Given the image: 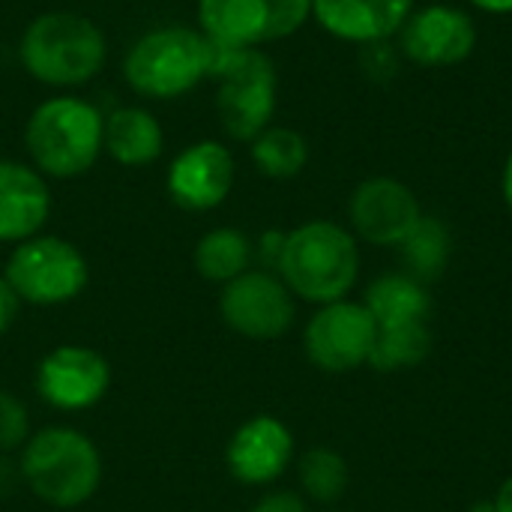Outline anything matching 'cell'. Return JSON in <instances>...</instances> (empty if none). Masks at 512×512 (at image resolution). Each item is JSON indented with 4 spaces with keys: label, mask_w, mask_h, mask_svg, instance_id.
<instances>
[{
    "label": "cell",
    "mask_w": 512,
    "mask_h": 512,
    "mask_svg": "<svg viewBox=\"0 0 512 512\" xmlns=\"http://www.w3.org/2000/svg\"><path fill=\"white\" fill-rule=\"evenodd\" d=\"M24 72L54 90H72L93 81L108 60V39L102 27L69 9L36 15L18 42Z\"/></svg>",
    "instance_id": "6da1fadb"
},
{
    "label": "cell",
    "mask_w": 512,
    "mask_h": 512,
    "mask_svg": "<svg viewBox=\"0 0 512 512\" xmlns=\"http://www.w3.org/2000/svg\"><path fill=\"white\" fill-rule=\"evenodd\" d=\"M276 273L306 303L327 306L345 300L360 276L357 237L330 219L303 222L285 234Z\"/></svg>",
    "instance_id": "7a4b0ae2"
},
{
    "label": "cell",
    "mask_w": 512,
    "mask_h": 512,
    "mask_svg": "<svg viewBox=\"0 0 512 512\" xmlns=\"http://www.w3.org/2000/svg\"><path fill=\"white\" fill-rule=\"evenodd\" d=\"M105 114L84 96L57 93L42 99L24 123L30 165L48 180L87 174L102 156Z\"/></svg>",
    "instance_id": "3957f363"
},
{
    "label": "cell",
    "mask_w": 512,
    "mask_h": 512,
    "mask_svg": "<svg viewBox=\"0 0 512 512\" xmlns=\"http://www.w3.org/2000/svg\"><path fill=\"white\" fill-rule=\"evenodd\" d=\"M216 51L219 45L198 27H153L129 45L123 78L144 99H180L210 78Z\"/></svg>",
    "instance_id": "277c9868"
},
{
    "label": "cell",
    "mask_w": 512,
    "mask_h": 512,
    "mask_svg": "<svg viewBox=\"0 0 512 512\" xmlns=\"http://www.w3.org/2000/svg\"><path fill=\"white\" fill-rule=\"evenodd\" d=\"M21 483L48 507L72 510L87 504L102 483L96 444L72 426H48L21 447Z\"/></svg>",
    "instance_id": "5b68a950"
},
{
    "label": "cell",
    "mask_w": 512,
    "mask_h": 512,
    "mask_svg": "<svg viewBox=\"0 0 512 512\" xmlns=\"http://www.w3.org/2000/svg\"><path fill=\"white\" fill-rule=\"evenodd\" d=\"M210 78L216 81V114L228 138L252 141L279 105V72L264 48H219Z\"/></svg>",
    "instance_id": "8992f818"
},
{
    "label": "cell",
    "mask_w": 512,
    "mask_h": 512,
    "mask_svg": "<svg viewBox=\"0 0 512 512\" xmlns=\"http://www.w3.org/2000/svg\"><path fill=\"white\" fill-rule=\"evenodd\" d=\"M3 276L21 303L63 306L81 297L90 282V267L75 243L57 234H36L12 246Z\"/></svg>",
    "instance_id": "52a82bcc"
},
{
    "label": "cell",
    "mask_w": 512,
    "mask_h": 512,
    "mask_svg": "<svg viewBox=\"0 0 512 512\" xmlns=\"http://www.w3.org/2000/svg\"><path fill=\"white\" fill-rule=\"evenodd\" d=\"M309 18L312 0H198V30L219 48H264Z\"/></svg>",
    "instance_id": "ba28073f"
},
{
    "label": "cell",
    "mask_w": 512,
    "mask_h": 512,
    "mask_svg": "<svg viewBox=\"0 0 512 512\" xmlns=\"http://www.w3.org/2000/svg\"><path fill=\"white\" fill-rule=\"evenodd\" d=\"M378 336V324L363 303L336 300L318 306L303 333L306 357L315 369L327 375H345L369 363L372 345Z\"/></svg>",
    "instance_id": "9c48e42d"
},
{
    "label": "cell",
    "mask_w": 512,
    "mask_h": 512,
    "mask_svg": "<svg viewBox=\"0 0 512 512\" xmlns=\"http://www.w3.org/2000/svg\"><path fill=\"white\" fill-rule=\"evenodd\" d=\"M294 294L276 270H246L219 294V315L228 330L246 339H279L294 324Z\"/></svg>",
    "instance_id": "30bf717a"
},
{
    "label": "cell",
    "mask_w": 512,
    "mask_h": 512,
    "mask_svg": "<svg viewBox=\"0 0 512 512\" xmlns=\"http://www.w3.org/2000/svg\"><path fill=\"white\" fill-rule=\"evenodd\" d=\"M477 48L474 18L450 3H429L411 12L399 30V51L423 69H447Z\"/></svg>",
    "instance_id": "8fae6325"
},
{
    "label": "cell",
    "mask_w": 512,
    "mask_h": 512,
    "mask_svg": "<svg viewBox=\"0 0 512 512\" xmlns=\"http://www.w3.org/2000/svg\"><path fill=\"white\" fill-rule=\"evenodd\" d=\"M237 180V162L228 144L201 138L183 147L165 174L168 198L186 213H207L225 204Z\"/></svg>",
    "instance_id": "7c38bea8"
},
{
    "label": "cell",
    "mask_w": 512,
    "mask_h": 512,
    "mask_svg": "<svg viewBox=\"0 0 512 512\" xmlns=\"http://www.w3.org/2000/svg\"><path fill=\"white\" fill-rule=\"evenodd\" d=\"M351 234L372 246H402L423 219L420 198L396 177H369L357 183L348 201Z\"/></svg>",
    "instance_id": "4fadbf2b"
},
{
    "label": "cell",
    "mask_w": 512,
    "mask_h": 512,
    "mask_svg": "<svg viewBox=\"0 0 512 512\" xmlns=\"http://www.w3.org/2000/svg\"><path fill=\"white\" fill-rule=\"evenodd\" d=\"M111 387L108 360L87 345H57L36 369V393L57 411H87Z\"/></svg>",
    "instance_id": "5bb4252c"
},
{
    "label": "cell",
    "mask_w": 512,
    "mask_h": 512,
    "mask_svg": "<svg viewBox=\"0 0 512 512\" xmlns=\"http://www.w3.org/2000/svg\"><path fill=\"white\" fill-rule=\"evenodd\" d=\"M291 459H294V435L273 414L249 417L231 435L225 450V465L231 477L246 486L276 483L288 471Z\"/></svg>",
    "instance_id": "9a60e30c"
},
{
    "label": "cell",
    "mask_w": 512,
    "mask_h": 512,
    "mask_svg": "<svg viewBox=\"0 0 512 512\" xmlns=\"http://www.w3.org/2000/svg\"><path fill=\"white\" fill-rule=\"evenodd\" d=\"M417 0H312V18L342 42L372 45L393 39Z\"/></svg>",
    "instance_id": "2e32d148"
},
{
    "label": "cell",
    "mask_w": 512,
    "mask_h": 512,
    "mask_svg": "<svg viewBox=\"0 0 512 512\" xmlns=\"http://www.w3.org/2000/svg\"><path fill=\"white\" fill-rule=\"evenodd\" d=\"M51 216L48 180L24 162L0 159V243H21L42 234Z\"/></svg>",
    "instance_id": "e0dca14e"
},
{
    "label": "cell",
    "mask_w": 512,
    "mask_h": 512,
    "mask_svg": "<svg viewBox=\"0 0 512 512\" xmlns=\"http://www.w3.org/2000/svg\"><path fill=\"white\" fill-rule=\"evenodd\" d=\"M165 150V132L153 111L144 105H120L105 114L102 153H108L123 168L153 165Z\"/></svg>",
    "instance_id": "ac0fdd59"
},
{
    "label": "cell",
    "mask_w": 512,
    "mask_h": 512,
    "mask_svg": "<svg viewBox=\"0 0 512 512\" xmlns=\"http://www.w3.org/2000/svg\"><path fill=\"white\" fill-rule=\"evenodd\" d=\"M363 306L372 312L378 327L396 324H420L429 318L432 300L429 288L408 273H381L366 288Z\"/></svg>",
    "instance_id": "d6986e66"
},
{
    "label": "cell",
    "mask_w": 512,
    "mask_h": 512,
    "mask_svg": "<svg viewBox=\"0 0 512 512\" xmlns=\"http://www.w3.org/2000/svg\"><path fill=\"white\" fill-rule=\"evenodd\" d=\"M252 258H255L252 240L240 228H228V225L210 228L195 243V252H192V264L198 276L213 285H228L240 273L252 270Z\"/></svg>",
    "instance_id": "ffe728a7"
},
{
    "label": "cell",
    "mask_w": 512,
    "mask_h": 512,
    "mask_svg": "<svg viewBox=\"0 0 512 512\" xmlns=\"http://www.w3.org/2000/svg\"><path fill=\"white\" fill-rule=\"evenodd\" d=\"M252 165L270 180H291L309 165V141L291 126H267L249 141Z\"/></svg>",
    "instance_id": "44dd1931"
},
{
    "label": "cell",
    "mask_w": 512,
    "mask_h": 512,
    "mask_svg": "<svg viewBox=\"0 0 512 512\" xmlns=\"http://www.w3.org/2000/svg\"><path fill=\"white\" fill-rule=\"evenodd\" d=\"M450 252H453L450 228L435 216H423L402 243L405 270H408V276H414L423 285L435 282L447 270Z\"/></svg>",
    "instance_id": "7402d4cb"
},
{
    "label": "cell",
    "mask_w": 512,
    "mask_h": 512,
    "mask_svg": "<svg viewBox=\"0 0 512 512\" xmlns=\"http://www.w3.org/2000/svg\"><path fill=\"white\" fill-rule=\"evenodd\" d=\"M432 351V333L429 324H396V327H378L369 366L375 372H405L420 366Z\"/></svg>",
    "instance_id": "603a6c76"
},
{
    "label": "cell",
    "mask_w": 512,
    "mask_h": 512,
    "mask_svg": "<svg viewBox=\"0 0 512 512\" xmlns=\"http://www.w3.org/2000/svg\"><path fill=\"white\" fill-rule=\"evenodd\" d=\"M300 489L315 504H336L348 489V462L330 447H312L297 465Z\"/></svg>",
    "instance_id": "cb8c5ba5"
},
{
    "label": "cell",
    "mask_w": 512,
    "mask_h": 512,
    "mask_svg": "<svg viewBox=\"0 0 512 512\" xmlns=\"http://www.w3.org/2000/svg\"><path fill=\"white\" fill-rule=\"evenodd\" d=\"M30 441V414L27 405L9 393L0 390V456H9L21 450Z\"/></svg>",
    "instance_id": "d4e9b609"
},
{
    "label": "cell",
    "mask_w": 512,
    "mask_h": 512,
    "mask_svg": "<svg viewBox=\"0 0 512 512\" xmlns=\"http://www.w3.org/2000/svg\"><path fill=\"white\" fill-rule=\"evenodd\" d=\"M360 66L372 81H390L399 72V51L393 48L390 39L360 45Z\"/></svg>",
    "instance_id": "484cf974"
},
{
    "label": "cell",
    "mask_w": 512,
    "mask_h": 512,
    "mask_svg": "<svg viewBox=\"0 0 512 512\" xmlns=\"http://www.w3.org/2000/svg\"><path fill=\"white\" fill-rule=\"evenodd\" d=\"M249 512H309V504L303 495L297 492H288V489H276V492H267L255 501V507Z\"/></svg>",
    "instance_id": "4316f807"
},
{
    "label": "cell",
    "mask_w": 512,
    "mask_h": 512,
    "mask_svg": "<svg viewBox=\"0 0 512 512\" xmlns=\"http://www.w3.org/2000/svg\"><path fill=\"white\" fill-rule=\"evenodd\" d=\"M21 297L15 294V288L6 282V276L0 273V336L12 330V324L18 321V312H21Z\"/></svg>",
    "instance_id": "83f0119b"
},
{
    "label": "cell",
    "mask_w": 512,
    "mask_h": 512,
    "mask_svg": "<svg viewBox=\"0 0 512 512\" xmlns=\"http://www.w3.org/2000/svg\"><path fill=\"white\" fill-rule=\"evenodd\" d=\"M471 6L489 15H512V0H471Z\"/></svg>",
    "instance_id": "f1b7e54d"
},
{
    "label": "cell",
    "mask_w": 512,
    "mask_h": 512,
    "mask_svg": "<svg viewBox=\"0 0 512 512\" xmlns=\"http://www.w3.org/2000/svg\"><path fill=\"white\" fill-rule=\"evenodd\" d=\"M492 510L512 512V477L501 483V489H498V495H495V501H492Z\"/></svg>",
    "instance_id": "f546056e"
},
{
    "label": "cell",
    "mask_w": 512,
    "mask_h": 512,
    "mask_svg": "<svg viewBox=\"0 0 512 512\" xmlns=\"http://www.w3.org/2000/svg\"><path fill=\"white\" fill-rule=\"evenodd\" d=\"M501 192H504V204H507V210L512 213V153L507 156V162H504V174H501Z\"/></svg>",
    "instance_id": "4dcf8cb0"
},
{
    "label": "cell",
    "mask_w": 512,
    "mask_h": 512,
    "mask_svg": "<svg viewBox=\"0 0 512 512\" xmlns=\"http://www.w3.org/2000/svg\"><path fill=\"white\" fill-rule=\"evenodd\" d=\"M333 512H342V510H333Z\"/></svg>",
    "instance_id": "1f68e13d"
}]
</instances>
